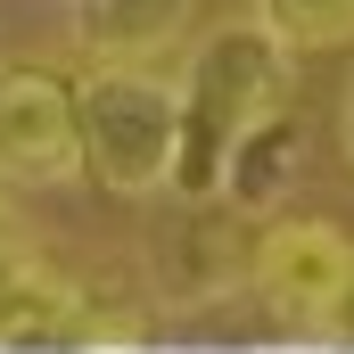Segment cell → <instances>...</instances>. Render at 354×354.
<instances>
[{
  "label": "cell",
  "instance_id": "6da1fadb",
  "mask_svg": "<svg viewBox=\"0 0 354 354\" xmlns=\"http://www.w3.org/2000/svg\"><path fill=\"white\" fill-rule=\"evenodd\" d=\"M288 75L297 58L272 41L264 25H214L174 83V165L165 189L181 206H223V165L231 149L264 124L272 107H288Z\"/></svg>",
  "mask_w": 354,
  "mask_h": 354
},
{
  "label": "cell",
  "instance_id": "7a4b0ae2",
  "mask_svg": "<svg viewBox=\"0 0 354 354\" xmlns=\"http://www.w3.org/2000/svg\"><path fill=\"white\" fill-rule=\"evenodd\" d=\"M75 132L83 174L115 198H157L174 165V83L149 66H91L75 83Z\"/></svg>",
  "mask_w": 354,
  "mask_h": 354
},
{
  "label": "cell",
  "instance_id": "3957f363",
  "mask_svg": "<svg viewBox=\"0 0 354 354\" xmlns=\"http://www.w3.org/2000/svg\"><path fill=\"white\" fill-rule=\"evenodd\" d=\"M83 174V132H75V75L0 58V181H58Z\"/></svg>",
  "mask_w": 354,
  "mask_h": 354
},
{
  "label": "cell",
  "instance_id": "277c9868",
  "mask_svg": "<svg viewBox=\"0 0 354 354\" xmlns=\"http://www.w3.org/2000/svg\"><path fill=\"white\" fill-rule=\"evenodd\" d=\"M346 272H354V239L338 223H322V214H272L256 231V248H248V288L264 297L280 322H305V330L338 297Z\"/></svg>",
  "mask_w": 354,
  "mask_h": 354
},
{
  "label": "cell",
  "instance_id": "5b68a950",
  "mask_svg": "<svg viewBox=\"0 0 354 354\" xmlns=\"http://www.w3.org/2000/svg\"><path fill=\"white\" fill-rule=\"evenodd\" d=\"M198 0H75V41L91 66H149L189 33Z\"/></svg>",
  "mask_w": 354,
  "mask_h": 354
},
{
  "label": "cell",
  "instance_id": "8992f818",
  "mask_svg": "<svg viewBox=\"0 0 354 354\" xmlns=\"http://www.w3.org/2000/svg\"><path fill=\"white\" fill-rule=\"evenodd\" d=\"M297 165H305V124H297V107H272L264 124L231 149V165H223V206H239V214H272V206L288 198Z\"/></svg>",
  "mask_w": 354,
  "mask_h": 354
},
{
  "label": "cell",
  "instance_id": "52a82bcc",
  "mask_svg": "<svg viewBox=\"0 0 354 354\" xmlns=\"http://www.w3.org/2000/svg\"><path fill=\"white\" fill-rule=\"evenodd\" d=\"M256 25L288 58L305 50H346L354 41V0H256Z\"/></svg>",
  "mask_w": 354,
  "mask_h": 354
},
{
  "label": "cell",
  "instance_id": "ba28073f",
  "mask_svg": "<svg viewBox=\"0 0 354 354\" xmlns=\"http://www.w3.org/2000/svg\"><path fill=\"white\" fill-rule=\"evenodd\" d=\"M313 338H322V346H338V354H354V272L338 280V297L313 313Z\"/></svg>",
  "mask_w": 354,
  "mask_h": 354
},
{
  "label": "cell",
  "instance_id": "9c48e42d",
  "mask_svg": "<svg viewBox=\"0 0 354 354\" xmlns=\"http://www.w3.org/2000/svg\"><path fill=\"white\" fill-rule=\"evenodd\" d=\"M338 140H346V165H354V66H346V91H338Z\"/></svg>",
  "mask_w": 354,
  "mask_h": 354
}]
</instances>
